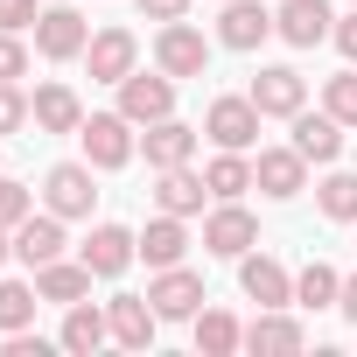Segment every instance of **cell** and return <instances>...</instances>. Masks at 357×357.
<instances>
[{
  "label": "cell",
  "instance_id": "cell-7",
  "mask_svg": "<svg viewBox=\"0 0 357 357\" xmlns=\"http://www.w3.org/2000/svg\"><path fill=\"white\" fill-rule=\"evenodd\" d=\"M84 70H91V84L133 77V70H140V36H133V29H98V36L84 43Z\"/></svg>",
  "mask_w": 357,
  "mask_h": 357
},
{
  "label": "cell",
  "instance_id": "cell-26",
  "mask_svg": "<svg viewBox=\"0 0 357 357\" xmlns=\"http://www.w3.org/2000/svg\"><path fill=\"white\" fill-rule=\"evenodd\" d=\"M190 336H197V350L204 357H231V350H245V322L231 315V308H197V322H190Z\"/></svg>",
  "mask_w": 357,
  "mask_h": 357
},
{
  "label": "cell",
  "instance_id": "cell-33",
  "mask_svg": "<svg viewBox=\"0 0 357 357\" xmlns=\"http://www.w3.org/2000/svg\"><path fill=\"white\" fill-rule=\"evenodd\" d=\"M29 77V43L15 29H0V84H22Z\"/></svg>",
  "mask_w": 357,
  "mask_h": 357
},
{
  "label": "cell",
  "instance_id": "cell-25",
  "mask_svg": "<svg viewBox=\"0 0 357 357\" xmlns=\"http://www.w3.org/2000/svg\"><path fill=\"white\" fill-rule=\"evenodd\" d=\"M183 252H190V218H147V231H140V259L161 273V266H183Z\"/></svg>",
  "mask_w": 357,
  "mask_h": 357
},
{
  "label": "cell",
  "instance_id": "cell-38",
  "mask_svg": "<svg viewBox=\"0 0 357 357\" xmlns=\"http://www.w3.org/2000/svg\"><path fill=\"white\" fill-rule=\"evenodd\" d=\"M336 308H343V322H357V273L343 280V294H336Z\"/></svg>",
  "mask_w": 357,
  "mask_h": 357
},
{
  "label": "cell",
  "instance_id": "cell-8",
  "mask_svg": "<svg viewBox=\"0 0 357 357\" xmlns=\"http://www.w3.org/2000/svg\"><path fill=\"white\" fill-rule=\"evenodd\" d=\"M112 91H119V112H126L133 126H154V119L175 112V77H168V70H154V77L133 70V77H119Z\"/></svg>",
  "mask_w": 357,
  "mask_h": 357
},
{
  "label": "cell",
  "instance_id": "cell-22",
  "mask_svg": "<svg viewBox=\"0 0 357 357\" xmlns=\"http://www.w3.org/2000/svg\"><path fill=\"white\" fill-rule=\"evenodd\" d=\"M29 112H36V133H77L84 126V98L70 84H36Z\"/></svg>",
  "mask_w": 357,
  "mask_h": 357
},
{
  "label": "cell",
  "instance_id": "cell-2",
  "mask_svg": "<svg viewBox=\"0 0 357 357\" xmlns=\"http://www.w3.org/2000/svg\"><path fill=\"white\" fill-rule=\"evenodd\" d=\"M91 161H56L50 175H43V211H56L63 225H84L91 218V204H98V183H91Z\"/></svg>",
  "mask_w": 357,
  "mask_h": 357
},
{
  "label": "cell",
  "instance_id": "cell-14",
  "mask_svg": "<svg viewBox=\"0 0 357 357\" xmlns=\"http://www.w3.org/2000/svg\"><path fill=\"white\" fill-rule=\"evenodd\" d=\"M84 43H91V22H84L77 8H43V22H36V50H43L50 63L84 56Z\"/></svg>",
  "mask_w": 357,
  "mask_h": 357
},
{
  "label": "cell",
  "instance_id": "cell-1",
  "mask_svg": "<svg viewBox=\"0 0 357 357\" xmlns=\"http://www.w3.org/2000/svg\"><path fill=\"white\" fill-rule=\"evenodd\" d=\"M77 140H84V161H91L98 175H112V168H126V161L140 154V126H133L119 105H112V112H84Z\"/></svg>",
  "mask_w": 357,
  "mask_h": 357
},
{
  "label": "cell",
  "instance_id": "cell-3",
  "mask_svg": "<svg viewBox=\"0 0 357 357\" xmlns=\"http://www.w3.org/2000/svg\"><path fill=\"white\" fill-rule=\"evenodd\" d=\"M252 190L259 197H273V204H294L301 190H308V154L287 140V147H259L252 154Z\"/></svg>",
  "mask_w": 357,
  "mask_h": 357
},
{
  "label": "cell",
  "instance_id": "cell-36",
  "mask_svg": "<svg viewBox=\"0 0 357 357\" xmlns=\"http://www.w3.org/2000/svg\"><path fill=\"white\" fill-rule=\"evenodd\" d=\"M140 15H147V22H183L190 0H140Z\"/></svg>",
  "mask_w": 357,
  "mask_h": 357
},
{
  "label": "cell",
  "instance_id": "cell-28",
  "mask_svg": "<svg viewBox=\"0 0 357 357\" xmlns=\"http://www.w3.org/2000/svg\"><path fill=\"white\" fill-rule=\"evenodd\" d=\"M336 294H343V273L329 259H308L294 273V308H336Z\"/></svg>",
  "mask_w": 357,
  "mask_h": 357
},
{
  "label": "cell",
  "instance_id": "cell-10",
  "mask_svg": "<svg viewBox=\"0 0 357 357\" xmlns=\"http://www.w3.org/2000/svg\"><path fill=\"white\" fill-rule=\"evenodd\" d=\"M259 245V218L245 211V204H218L211 218H204V252H218V259H245Z\"/></svg>",
  "mask_w": 357,
  "mask_h": 357
},
{
  "label": "cell",
  "instance_id": "cell-5",
  "mask_svg": "<svg viewBox=\"0 0 357 357\" xmlns=\"http://www.w3.org/2000/svg\"><path fill=\"white\" fill-rule=\"evenodd\" d=\"M259 126H266V112H259L252 98H211V112H204L211 147H238V154H252V147H259Z\"/></svg>",
  "mask_w": 357,
  "mask_h": 357
},
{
  "label": "cell",
  "instance_id": "cell-37",
  "mask_svg": "<svg viewBox=\"0 0 357 357\" xmlns=\"http://www.w3.org/2000/svg\"><path fill=\"white\" fill-rule=\"evenodd\" d=\"M336 50H343V63H357V8L336 22Z\"/></svg>",
  "mask_w": 357,
  "mask_h": 357
},
{
  "label": "cell",
  "instance_id": "cell-11",
  "mask_svg": "<svg viewBox=\"0 0 357 357\" xmlns=\"http://www.w3.org/2000/svg\"><path fill=\"white\" fill-rule=\"evenodd\" d=\"M77 259H84L98 280H119V273L140 259V231H126V225H91V238L77 245Z\"/></svg>",
  "mask_w": 357,
  "mask_h": 357
},
{
  "label": "cell",
  "instance_id": "cell-29",
  "mask_svg": "<svg viewBox=\"0 0 357 357\" xmlns=\"http://www.w3.org/2000/svg\"><path fill=\"white\" fill-rule=\"evenodd\" d=\"M315 204H322L329 225H357V175L350 168H329L322 183H315Z\"/></svg>",
  "mask_w": 357,
  "mask_h": 357
},
{
  "label": "cell",
  "instance_id": "cell-9",
  "mask_svg": "<svg viewBox=\"0 0 357 357\" xmlns=\"http://www.w3.org/2000/svg\"><path fill=\"white\" fill-rule=\"evenodd\" d=\"M273 36L287 50H315L336 36V15H329V0H280L273 8Z\"/></svg>",
  "mask_w": 357,
  "mask_h": 357
},
{
  "label": "cell",
  "instance_id": "cell-32",
  "mask_svg": "<svg viewBox=\"0 0 357 357\" xmlns=\"http://www.w3.org/2000/svg\"><path fill=\"white\" fill-rule=\"evenodd\" d=\"M29 211H36V190H29V183H15V175H0V231H15Z\"/></svg>",
  "mask_w": 357,
  "mask_h": 357
},
{
  "label": "cell",
  "instance_id": "cell-4",
  "mask_svg": "<svg viewBox=\"0 0 357 357\" xmlns=\"http://www.w3.org/2000/svg\"><path fill=\"white\" fill-rule=\"evenodd\" d=\"M154 70H168L175 84H183V77H204V70H211L204 29H190V22H161V36H154Z\"/></svg>",
  "mask_w": 357,
  "mask_h": 357
},
{
  "label": "cell",
  "instance_id": "cell-40",
  "mask_svg": "<svg viewBox=\"0 0 357 357\" xmlns=\"http://www.w3.org/2000/svg\"><path fill=\"white\" fill-rule=\"evenodd\" d=\"M218 8H225V0H218Z\"/></svg>",
  "mask_w": 357,
  "mask_h": 357
},
{
  "label": "cell",
  "instance_id": "cell-30",
  "mask_svg": "<svg viewBox=\"0 0 357 357\" xmlns=\"http://www.w3.org/2000/svg\"><path fill=\"white\" fill-rule=\"evenodd\" d=\"M36 308H43L36 280H0V336H15V329H36Z\"/></svg>",
  "mask_w": 357,
  "mask_h": 357
},
{
  "label": "cell",
  "instance_id": "cell-16",
  "mask_svg": "<svg viewBox=\"0 0 357 357\" xmlns=\"http://www.w3.org/2000/svg\"><path fill=\"white\" fill-rule=\"evenodd\" d=\"M197 126H183V119H154V126H140V154H147V168H183V161H197Z\"/></svg>",
  "mask_w": 357,
  "mask_h": 357
},
{
  "label": "cell",
  "instance_id": "cell-39",
  "mask_svg": "<svg viewBox=\"0 0 357 357\" xmlns=\"http://www.w3.org/2000/svg\"><path fill=\"white\" fill-rule=\"evenodd\" d=\"M15 259V231H0V266H8Z\"/></svg>",
  "mask_w": 357,
  "mask_h": 357
},
{
  "label": "cell",
  "instance_id": "cell-34",
  "mask_svg": "<svg viewBox=\"0 0 357 357\" xmlns=\"http://www.w3.org/2000/svg\"><path fill=\"white\" fill-rule=\"evenodd\" d=\"M36 112H29V98H22V84H0V140L8 133H22Z\"/></svg>",
  "mask_w": 357,
  "mask_h": 357
},
{
  "label": "cell",
  "instance_id": "cell-12",
  "mask_svg": "<svg viewBox=\"0 0 357 357\" xmlns=\"http://www.w3.org/2000/svg\"><path fill=\"white\" fill-rule=\"evenodd\" d=\"M266 119H294L301 105H308V77L301 70H287V63H266L259 77H252V91H245Z\"/></svg>",
  "mask_w": 357,
  "mask_h": 357
},
{
  "label": "cell",
  "instance_id": "cell-21",
  "mask_svg": "<svg viewBox=\"0 0 357 357\" xmlns=\"http://www.w3.org/2000/svg\"><path fill=\"white\" fill-rule=\"evenodd\" d=\"M204 197H211V183H204L190 161H183V168H154V204H161L168 218H197Z\"/></svg>",
  "mask_w": 357,
  "mask_h": 357
},
{
  "label": "cell",
  "instance_id": "cell-23",
  "mask_svg": "<svg viewBox=\"0 0 357 357\" xmlns=\"http://www.w3.org/2000/svg\"><path fill=\"white\" fill-rule=\"evenodd\" d=\"M91 266L84 259H50V266H36V294L43 301H56V308H70V301H91Z\"/></svg>",
  "mask_w": 357,
  "mask_h": 357
},
{
  "label": "cell",
  "instance_id": "cell-20",
  "mask_svg": "<svg viewBox=\"0 0 357 357\" xmlns=\"http://www.w3.org/2000/svg\"><path fill=\"white\" fill-rule=\"evenodd\" d=\"M273 36V8H259V0H225L218 15V43L225 50H259Z\"/></svg>",
  "mask_w": 357,
  "mask_h": 357
},
{
  "label": "cell",
  "instance_id": "cell-15",
  "mask_svg": "<svg viewBox=\"0 0 357 357\" xmlns=\"http://www.w3.org/2000/svg\"><path fill=\"white\" fill-rule=\"evenodd\" d=\"M287 126H294V147L308 154V168H336V161H343V119H336V112H308V105H301Z\"/></svg>",
  "mask_w": 357,
  "mask_h": 357
},
{
  "label": "cell",
  "instance_id": "cell-18",
  "mask_svg": "<svg viewBox=\"0 0 357 357\" xmlns=\"http://www.w3.org/2000/svg\"><path fill=\"white\" fill-rule=\"evenodd\" d=\"M105 315H112V343H119V350H154L161 315H154V301H147V294H112V301H105Z\"/></svg>",
  "mask_w": 357,
  "mask_h": 357
},
{
  "label": "cell",
  "instance_id": "cell-17",
  "mask_svg": "<svg viewBox=\"0 0 357 357\" xmlns=\"http://www.w3.org/2000/svg\"><path fill=\"white\" fill-rule=\"evenodd\" d=\"M63 245H70V238H63V218H56V211H43V218L29 211V218L15 225V259H22L29 273L50 266V259H63Z\"/></svg>",
  "mask_w": 357,
  "mask_h": 357
},
{
  "label": "cell",
  "instance_id": "cell-19",
  "mask_svg": "<svg viewBox=\"0 0 357 357\" xmlns=\"http://www.w3.org/2000/svg\"><path fill=\"white\" fill-rule=\"evenodd\" d=\"M301 343H308V329H301L287 308H259V315L245 322V350H252V357H294Z\"/></svg>",
  "mask_w": 357,
  "mask_h": 357
},
{
  "label": "cell",
  "instance_id": "cell-27",
  "mask_svg": "<svg viewBox=\"0 0 357 357\" xmlns=\"http://www.w3.org/2000/svg\"><path fill=\"white\" fill-rule=\"evenodd\" d=\"M204 183H211V204H238V197L252 190V154L218 147V154H211V168H204Z\"/></svg>",
  "mask_w": 357,
  "mask_h": 357
},
{
  "label": "cell",
  "instance_id": "cell-41",
  "mask_svg": "<svg viewBox=\"0 0 357 357\" xmlns=\"http://www.w3.org/2000/svg\"><path fill=\"white\" fill-rule=\"evenodd\" d=\"M350 8H357V0H350Z\"/></svg>",
  "mask_w": 357,
  "mask_h": 357
},
{
  "label": "cell",
  "instance_id": "cell-31",
  "mask_svg": "<svg viewBox=\"0 0 357 357\" xmlns=\"http://www.w3.org/2000/svg\"><path fill=\"white\" fill-rule=\"evenodd\" d=\"M322 112H336L343 126H357V63L343 77H322Z\"/></svg>",
  "mask_w": 357,
  "mask_h": 357
},
{
  "label": "cell",
  "instance_id": "cell-35",
  "mask_svg": "<svg viewBox=\"0 0 357 357\" xmlns=\"http://www.w3.org/2000/svg\"><path fill=\"white\" fill-rule=\"evenodd\" d=\"M36 22H43V8H36V0H0V29L36 36Z\"/></svg>",
  "mask_w": 357,
  "mask_h": 357
},
{
  "label": "cell",
  "instance_id": "cell-13",
  "mask_svg": "<svg viewBox=\"0 0 357 357\" xmlns=\"http://www.w3.org/2000/svg\"><path fill=\"white\" fill-rule=\"evenodd\" d=\"M238 287H245V301H259V308H294V273H287L273 252H245V259H238Z\"/></svg>",
  "mask_w": 357,
  "mask_h": 357
},
{
  "label": "cell",
  "instance_id": "cell-6",
  "mask_svg": "<svg viewBox=\"0 0 357 357\" xmlns=\"http://www.w3.org/2000/svg\"><path fill=\"white\" fill-rule=\"evenodd\" d=\"M147 301H154L161 322H197V308H204L211 294H204V273H190V266H161V273L147 280Z\"/></svg>",
  "mask_w": 357,
  "mask_h": 357
},
{
  "label": "cell",
  "instance_id": "cell-24",
  "mask_svg": "<svg viewBox=\"0 0 357 357\" xmlns=\"http://www.w3.org/2000/svg\"><path fill=\"white\" fill-rule=\"evenodd\" d=\"M56 343H63V350H77V357H91L98 343H112V315H105L98 301H70V308H63Z\"/></svg>",
  "mask_w": 357,
  "mask_h": 357
}]
</instances>
